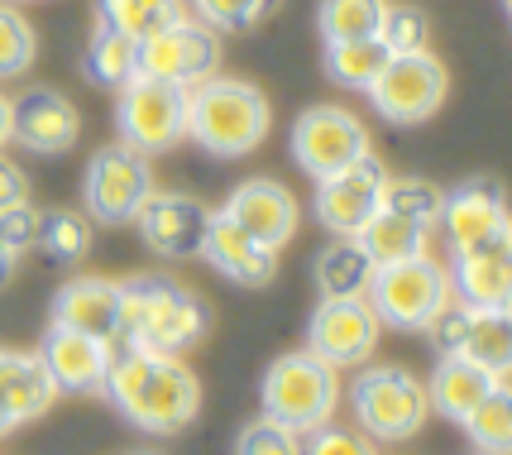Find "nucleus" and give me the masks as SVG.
<instances>
[{
	"instance_id": "f257e3e1",
	"label": "nucleus",
	"mask_w": 512,
	"mask_h": 455,
	"mask_svg": "<svg viewBox=\"0 0 512 455\" xmlns=\"http://www.w3.org/2000/svg\"><path fill=\"white\" fill-rule=\"evenodd\" d=\"M106 398L130 417L134 427L144 432H182L192 417L201 412V384L197 374L178 360V355H149V350H125V355H111V369H106Z\"/></svg>"
},
{
	"instance_id": "f03ea898",
	"label": "nucleus",
	"mask_w": 512,
	"mask_h": 455,
	"mask_svg": "<svg viewBox=\"0 0 512 455\" xmlns=\"http://www.w3.org/2000/svg\"><path fill=\"white\" fill-rule=\"evenodd\" d=\"M206 336V307L197 293L163 273H139L120 283V341L149 355H182Z\"/></svg>"
},
{
	"instance_id": "7ed1b4c3",
	"label": "nucleus",
	"mask_w": 512,
	"mask_h": 455,
	"mask_svg": "<svg viewBox=\"0 0 512 455\" xmlns=\"http://www.w3.org/2000/svg\"><path fill=\"white\" fill-rule=\"evenodd\" d=\"M268 125H273V111L254 82L201 77L197 87H187V135L216 159L254 154L268 139Z\"/></svg>"
},
{
	"instance_id": "20e7f679",
	"label": "nucleus",
	"mask_w": 512,
	"mask_h": 455,
	"mask_svg": "<svg viewBox=\"0 0 512 455\" xmlns=\"http://www.w3.org/2000/svg\"><path fill=\"white\" fill-rule=\"evenodd\" d=\"M340 408V379L331 364H321L312 350L278 355L264 374V417L283 422L288 432L307 436L312 427H326Z\"/></svg>"
},
{
	"instance_id": "39448f33",
	"label": "nucleus",
	"mask_w": 512,
	"mask_h": 455,
	"mask_svg": "<svg viewBox=\"0 0 512 455\" xmlns=\"http://www.w3.org/2000/svg\"><path fill=\"white\" fill-rule=\"evenodd\" d=\"M350 403L369 441H407L426 427L431 417V398L426 384L412 379L398 364H374L350 384Z\"/></svg>"
},
{
	"instance_id": "423d86ee",
	"label": "nucleus",
	"mask_w": 512,
	"mask_h": 455,
	"mask_svg": "<svg viewBox=\"0 0 512 455\" xmlns=\"http://www.w3.org/2000/svg\"><path fill=\"white\" fill-rule=\"evenodd\" d=\"M364 297H369L379 326L426 331V321L450 302V273L441 269L431 254H422V259H407V264L374 269V283H369Z\"/></svg>"
},
{
	"instance_id": "0eeeda50",
	"label": "nucleus",
	"mask_w": 512,
	"mask_h": 455,
	"mask_svg": "<svg viewBox=\"0 0 512 455\" xmlns=\"http://www.w3.org/2000/svg\"><path fill=\"white\" fill-rule=\"evenodd\" d=\"M115 91H120V106H115L120 144H130L134 154H168L173 144L187 139V87L134 72Z\"/></svg>"
},
{
	"instance_id": "6e6552de",
	"label": "nucleus",
	"mask_w": 512,
	"mask_h": 455,
	"mask_svg": "<svg viewBox=\"0 0 512 455\" xmlns=\"http://www.w3.org/2000/svg\"><path fill=\"white\" fill-rule=\"evenodd\" d=\"M446 63L422 48V53H398V58H388V68L374 77V87L364 91L369 101H374V111L383 120H393V125H422L431 115L441 111V101H446Z\"/></svg>"
},
{
	"instance_id": "1a4fd4ad",
	"label": "nucleus",
	"mask_w": 512,
	"mask_h": 455,
	"mask_svg": "<svg viewBox=\"0 0 512 455\" xmlns=\"http://www.w3.org/2000/svg\"><path fill=\"white\" fill-rule=\"evenodd\" d=\"M149 192H154L149 154H134L130 144H111V149L91 154L87 178H82V202H87L91 221L125 226V221H134V211L144 206Z\"/></svg>"
},
{
	"instance_id": "9d476101",
	"label": "nucleus",
	"mask_w": 512,
	"mask_h": 455,
	"mask_svg": "<svg viewBox=\"0 0 512 455\" xmlns=\"http://www.w3.org/2000/svg\"><path fill=\"white\" fill-rule=\"evenodd\" d=\"M292 154H297L307 178L321 182L369 154V130L345 106H312L307 115H297V125H292Z\"/></svg>"
},
{
	"instance_id": "9b49d317",
	"label": "nucleus",
	"mask_w": 512,
	"mask_h": 455,
	"mask_svg": "<svg viewBox=\"0 0 512 455\" xmlns=\"http://www.w3.org/2000/svg\"><path fill=\"white\" fill-rule=\"evenodd\" d=\"M379 317L369 297H321V307L307 321V350L331 369H355L379 345Z\"/></svg>"
},
{
	"instance_id": "f8f14e48",
	"label": "nucleus",
	"mask_w": 512,
	"mask_h": 455,
	"mask_svg": "<svg viewBox=\"0 0 512 455\" xmlns=\"http://www.w3.org/2000/svg\"><path fill=\"white\" fill-rule=\"evenodd\" d=\"M216 63H221V39L201 20H178L139 44V77L173 87H197L201 77L216 72Z\"/></svg>"
},
{
	"instance_id": "ddd939ff",
	"label": "nucleus",
	"mask_w": 512,
	"mask_h": 455,
	"mask_svg": "<svg viewBox=\"0 0 512 455\" xmlns=\"http://www.w3.org/2000/svg\"><path fill=\"white\" fill-rule=\"evenodd\" d=\"M436 230L446 235L450 254H469V250H489V245H508V202H503L498 182L474 178V182L450 187Z\"/></svg>"
},
{
	"instance_id": "4468645a",
	"label": "nucleus",
	"mask_w": 512,
	"mask_h": 455,
	"mask_svg": "<svg viewBox=\"0 0 512 455\" xmlns=\"http://www.w3.org/2000/svg\"><path fill=\"white\" fill-rule=\"evenodd\" d=\"M211 206L197 202L192 192H149L144 206L134 211V226L144 235V245L158 259H197L206 245V230H211Z\"/></svg>"
},
{
	"instance_id": "2eb2a0df",
	"label": "nucleus",
	"mask_w": 512,
	"mask_h": 455,
	"mask_svg": "<svg viewBox=\"0 0 512 455\" xmlns=\"http://www.w3.org/2000/svg\"><path fill=\"white\" fill-rule=\"evenodd\" d=\"M383 182H388V168L374 154L355 159L331 178H321L316 182V221L331 235H359V226L379 211Z\"/></svg>"
},
{
	"instance_id": "dca6fc26",
	"label": "nucleus",
	"mask_w": 512,
	"mask_h": 455,
	"mask_svg": "<svg viewBox=\"0 0 512 455\" xmlns=\"http://www.w3.org/2000/svg\"><path fill=\"white\" fill-rule=\"evenodd\" d=\"M10 139L29 154H67L82 139V115L53 87H24L10 96Z\"/></svg>"
},
{
	"instance_id": "f3484780",
	"label": "nucleus",
	"mask_w": 512,
	"mask_h": 455,
	"mask_svg": "<svg viewBox=\"0 0 512 455\" xmlns=\"http://www.w3.org/2000/svg\"><path fill=\"white\" fill-rule=\"evenodd\" d=\"M221 216H230L235 226L245 230L249 240H259L264 250H288V240L297 235L302 211L292 202V192L273 178H249L230 192V202L221 206Z\"/></svg>"
},
{
	"instance_id": "a211bd4d",
	"label": "nucleus",
	"mask_w": 512,
	"mask_h": 455,
	"mask_svg": "<svg viewBox=\"0 0 512 455\" xmlns=\"http://www.w3.org/2000/svg\"><path fill=\"white\" fill-rule=\"evenodd\" d=\"M53 326L82 331L91 341H120V283L111 278H67L58 297H53Z\"/></svg>"
},
{
	"instance_id": "6ab92c4d",
	"label": "nucleus",
	"mask_w": 512,
	"mask_h": 455,
	"mask_svg": "<svg viewBox=\"0 0 512 455\" xmlns=\"http://www.w3.org/2000/svg\"><path fill=\"white\" fill-rule=\"evenodd\" d=\"M115 345L91 341L82 331H67V326H53L39 345V360H44L48 379L58 384V393H91L101 388L106 369H111Z\"/></svg>"
},
{
	"instance_id": "aec40b11",
	"label": "nucleus",
	"mask_w": 512,
	"mask_h": 455,
	"mask_svg": "<svg viewBox=\"0 0 512 455\" xmlns=\"http://www.w3.org/2000/svg\"><path fill=\"white\" fill-rule=\"evenodd\" d=\"M201 259L211 269H221L230 283H245V288H264L278 273V254L264 250L259 240H249L245 230L235 226L230 216H211V230H206V245H201Z\"/></svg>"
},
{
	"instance_id": "412c9836",
	"label": "nucleus",
	"mask_w": 512,
	"mask_h": 455,
	"mask_svg": "<svg viewBox=\"0 0 512 455\" xmlns=\"http://www.w3.org/2000/svg\"><path fill=\"white\" fill-rule=\"evenodd\" d=\"M446 273H450V297H460L465 307H474V312H508L512 302L508 245L455 254V264Z\"/></svg>"
},
{
	"instance_id": "4be33fe9",
	"label": "nucleus",
	"mask_w": 512,
	"mask_h": 455,
	"mask_svg": "<svg viewBox=\"0 0 512 455\" xmlns=\"http://www.w3.org/2000/svg\"><path fill=\"white\" fill-rule=\"evenodd\" d=\"M498 384H508V379H498V374L460 360V355H441V360H436V374H431V384H426V398H431V408H441V417L465 422L469 412L479 408Z\"/></svg>"
},
{
	"instance_id": "5701e85b",
	"label": "nucleus",
	"mask_w": 512,
	"mask_h": 455,
	"mask_svg": "<svg viewBox=\"0 0 512 455\" xmlns=\"http://www.w3.org/2000/svg\"><path fill=\"white\" fill-rule=\"evenodd\" d=\"M58 398V384L48 379V369L39 355H15V350H0V408L20 422L44 417Z\"/></svg>"
},
{
	"instance_id": "b1692460",
	"label": "nucleus",
	"mask_w": 512,
	"mask_h": 455,
	"mask_svg": "<svg viewBox=\"0 0 512 455\" xmlns=\"http://www.w3.org/2000/svg\"><path fill=\"white\" fill-rule=\"evenodd\" d=\"M364 254L374 259V269H388V264H407V259H422L431 254V226L422 221H412V216H398V211H388L379 206L355 235Z\"/></svg>"
},
{
	"instance_id": "393cba45",
	"label": "nucleus",
	"mask_w": 512,
	"mask_h": 455,
	"mask_svg": "<svg viewBox=\"0 0 512 455\" xmlns=\"http://www.w3.org/2000/svg\"><path fill=\"white\" fill-rule=\"evenodd\" d=\"M374 283V259L364 254L355 235H335L326 250L316 254V288L321 297H364Z\"/></svg>"
},
{
	"instance_id": "a878e982",
	"label": "nucleus",
	"mask_w": 512,
	"mask_h": 455,
	"mask_svg": "<svg viewBox=\"0 0 512 455\" xmlns=\"http://www.w3.org/2000/svg\"><path fill=\"white\" fill-rule=\"evenodd\" d=\"M178 20H187L182 0H96V24H106V29L125 34L134 44H144L149 34Z\"/></svg>"
},
{
	"instance_id": "bb28decb",
	"label": "nucleus",
	"mask_w": 512,
	"mask_h": 455,
	"mask_svg": "<svg viewBox=\"0 0 512 455\" xmlns=\"http://www.w3.org/2000/svg\"><path fill=\"white\" fill-rule=\"evenodd\" d=\"M460 360L489 369L498 379H508V364H512V331H508V312H474L460 336Z\"/></svg>"
},
{
	"instance_id": "cd10ccee",
	"label": "nucleus",
	"mask_w": 512,
	"mask_h": 455,
	"mask_svg": "<svg viewBox=\"0 0 512 455\" xmlns=\"http://www.w3.org/2000/svg\"><path fill=\"white\" fill-rule=\"evenodd\" d=\"M388 44H383L379 34L374 39H345V44H326V72H331L340 87L350 91H369L374 87V77L388 68Z\"/></svg>"
},
{
	"instance_id": "c85d7f7f",
	"label": "nucleus",
	"mask_w": 512,
	"mask_h": 455,
	"mask_svg": "<svg viewBox=\"0 0 512 455\" xmlns=\"http://www.w3.org/2000/svg\"><path fill=\"white\" fill-rule=\"evenodd\" d=\"M82 68H87V77L101 82V87H125L134 72H139V44L125 39V34H115V29H106V24H96Z\"/></svg>"
},
{
	"instance_id": "c756f323",
	"label": "nucleus",
	"mask_w": 512,
	"mask_h": 455,
	"mask_svg": "<svg viewBox=\"0 0 512 455\" xmlns=\"http://www.w3.org/2000/svg\"><path fill=\"white\" fill-rule=\"evenodd\" d=\"M388 0H321L316 24L326 44H345V39H374Z\"/></svg>"
},
{
	"instance_id": "7c9ffc66",
	"label": "nucleus",
	"mask_w": 512,
	"mask_h": 455,
	"mask_svg": "<svg viewBox=\"0 0 512 455\" xmlns=\"http://www.w3.org/2000/svg\"><path fill=\"white\" fill-rule=\"evenodd\" d=\"M460 427H465L469 441H474L484 455H508L512 451V398H508V384L493 388L489 398L469 412Z\"/></svg>"
},
{
	"instance_id": "2f4dec72",
	"label": "nucleus",
	"mask_w": 512,
	"mask_h": 455,
	"mask_svg": "<svg viewBox=\"0 0 512 455\" xmlns=\"http://www.w3.org/2000/svg\"><path fill=\"white\" fill-rule=\"evenodd\" d=\"M91 216L82 211H44L39 221V250L58 264H82L91 250Z\"/></svg>"
},
{
	"instance_id": "473e14b6",
	"label": "nucleus",
	"mask_w": 512,
	"mask_h": 455,
	"mask_svg": "<svg viewBox=\"0 0 512 455\" xmlns=\"http://www.w3.org/2000/svg\"><path fill=\"white\" fill-rule=\"evenodd\" d=\"M379 206L398 211V216H412V221H422V226L436 230V221H441V206H446V192H441L436 182H426V178H393V173H388Z\"/></svg>"
},
{
	"instance_id": "72a5a7b5",
	"label": "nucleus",
	"mask_w": 512,
	"mask_h": 455,
	"mask_svg": "<svg viewBox=\"0 0 512 455\" xmlns=\"http://www.w3.org/2000/svg\"><path fill=\"white\" fill-rule=\"evenodd\" d=\"M34 58H39L34 24L24 20L10 0H0V77H20V72H29Z\"/></svg>"
},
{
	"instance_id": "f704fd0d",
	"label": "nucleus",
	"mask_w": 512,
	"mask_h": 455,
	"mask_svg": "<svg viewBox=\"0 0 512 455\" xmlns=\"http://www.w3.org/2000/svg\"><path fill=\"white\" fill-rule=\"evenodd\" d=\"M379 39L388 44V53H422L431 44V15L422 5H388L379 20Z\"/></svg>"
},
{
	"instance_id": "c9c22d12",
	"label": "nucleus",
	"mask_w": 512,
	"mask_h": 455,
	"mask_svg": "<svg viewBox=\"0 0 512 455\" xmlns=\"http://www.w3.org/2000/svg\"><path fill=\"white\" fill-rule=\"evenodd\" d=\"M283 0H192V10H197V20L206 29H254V24H264L273 10H278Z\"/></svg>"
},
{
	"instance_id": "e433bc0d",
	"label": "nucleus",
	"mask_w": 512,
	"mask_h": 455,
	"mask_svg": "<svg viewBox=\"0 0 512 455\" xmlns=\"http://www.w3.org/2000/svg\"><path fill=\"white\" fill-rule=\"evenodd\" d=\"M235 455H302V436L288 432L273 417H259V422H249L245 432H240Z\"/></svg>"
},
{
	"instance_id": "4c0bfd02",
	"label": "nucleus",
	"mask_w": 512,
	"mask_h": 455,
	"mask_svg": "<svg viewBox=\"0 0 512 455\" xmlns=\"http://www.w3.org/2000/svg\"><path fill=\"white\" fill-rule=\"evenodd\" d=\"M302 455H379L374 441L364 432H350V427H312L307 441H302Z\"/></svg>"
},
{
	"instance_id": "58836bf2",
	"label": "nucleus",
	"mask_w": 512,
	"mask_h": 455,
	"mask_svg": "<svg viewBox=\"0 0 512 455\" xmlns=\"http://www.w3.org/2000/svg\"><path fill=\"white\" fill-rule=\"evenodd\" d=\"M39 221H44V211L34 202H15L0 211V245H10L15 254L34 250L39 245Z\"/></svg>"
},
{
	"instance_id": "ea45409f",
	"label": "nucleus",
	"mask_w": 512,
	"mask_h": 455,
	"mask_svg": "<svg viewBox=\"0 0 512 455\" xmlns=\"http://www.w3.org/2000/svg\"><path fill=\"white\" fill-rule=\"evenodd\" d=\"M15 202H29V178L20 173V163L0 154V211Z\"/></svg>"
},
{
	"instance_id": "a19ab883",
	"label": "nucleus",
	"mask_w": 512,
	"mask_h": 455,
	"mask_svg": "<svg viewBox=\"0 0 512 455\" xmlns=\"http://www.w3.org/2000/svg\"><path fill=\"white\" fill-rule=\"evenodd\" d=\"M15 269H20V254L10 250V245H0V288H10Z\"/></svg>"
},
{
	"instance_id": "79ce46f5",
	"label": "nucleus",
	"mask_w": 512,
	"mask_h": 455,
	"mask_svg": "<svg viewBox=\"0 0 512 455\" xmlns=\"http://www.w3.org/2000/svg\"><path fill=\"white\" fill-rule=\"evenodd\" d=\"M10 144V96L0 91V149Z\"/></svg>"
},
{
	"instance_id": "37998d69",
	"label": "nucleus",
	"mask_w": 512,
	"mask_h": 455,
	"mask_svg": "<svg viewBox=\"0 0 512 455\" xmlns=\"http://www.w3.org/2000/svg\"><path fill=\"white\" fill-rule=\"evenodd\" d=\"M10 432H15V417H10V412L0 408V436H10Z\"/></svg>"
},
{
	"instance_id": "c03bdc74",
	"label": "nucleus",
	"mask_w": 512,
	"mask_h": 455,
	"mask_svg": "<svg viewBox=\"0 0 512 455\" xmlns=\"http://www.w3.org/2000/svg\"><path fill=\"white\" fill-rule=\"evenodd\" d=\"M134 455H158V451H134Z\"/></svg>"
},
{
	"instance_id": "a18cd8bd",
	"label": "nucleus",
	"mask_w": 512,
	"mask_h": 455,
	"mask_svg": "<svg viewBox=\"0 0 512 455\" xmlns=\"http://www.w3.org/2000/svg\"><path fill=\"white\" fill-rule=\"evenodd\" d=\"M474 455H484V451H474Z\"/></svg>"
}]
</instances>
